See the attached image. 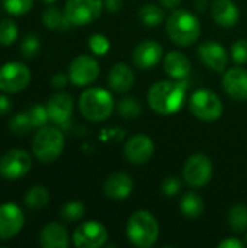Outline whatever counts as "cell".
Returning <instances> with one entry per match:
<instances>
[{"mask_svg": "<svg viewBox=\"0 0 247 248\" xmlns=\"http://www.w3.org/2000/svg\"><path fill=\"white\" fill-rule=\"evenodd\" d=\"M125 232L132 246L138 248H150L157 243L160 228L156 217L151 212L140 209L128 218Z\"/></svg>", "mask_w": 247, "mask_h": 248, "instance_id": "3957f363", "label": "cell"}, {"mask_svg": "<svg viewBox=\"0 0 247 248\" xmlns=\"http://www.w3.org/2000/svg\"><path fill=\"white\" fill-rule=\"evenodd\" d=\"M211 16L217 25L231 28L239 22L240 12L233 0H215L211 4Z\"/></svg>", "mask_w": 247, "mask_h": 248, "instance_id": "603a6c76", "label": "cell"}, {"mask_svg": "<svg viewBox=\"0 0 247 248\" xmlns=\"http://www.w3.org/2000/svg\"><path fill=\"white\" fill-rule=\"evenodd\" d=\"M124 4V0H103V6L109 12H118Z\"/></svg>", "mask_w": 247, "mask_h": 248, "instance_id": "b9f144b4", "label": "cell"}, {"mask_svg": "<svg viewBox=\"0 0 247 248\" xmlns=\"http://www.w3.org/2000/svg\"><path fill=\"white\" fill-rule=\"evenodd\" d=\"M99 73H100V67L96 58L90 55L76 57L68 67L70 81L79 87L90 86L92 83H95L96 78L99 77Z\"/></svg>", "mask_w": 247, "mask_h": 248, "instance_id": "7c38bea8", "label": "cell"}, {"mask_svg": "<svg viewBox=\"0 0 247 248\" xmlns=\"http://www.w3.org/2000/svg\"><path fill=\"white\" fill-rule=\"evenodd\" d=\"M3 9L12 16H22L32 9L33 0H1Z\"/></svg>", "mask_w": 247, "mask_h": 248, "instance_id": "d6a6232c", "label": "cell"}, {"mask_svg": "<svg viewBox=\"0 0 247 248\" xmlns=\"http://www.w3.org/2000/svg\"><path fill=\"white\" fill-rule=\"evenodd\" d=\"M39 246L44 248H67L70 246V235L60 222L47 224L39 232Z\"/></svg>", "mask_w": 247, "mask_h": 248, "instance_id": "ffe728a7", "label": "cell"}, {"mask_svg": "<svg viewBox=\"0 0 247 248\" xmlns=\"http://www.w3.org/2000/svg\"><path fill=\"white\" fill-rule=\"evenodd\" d=\"M109 41L102 33H95L89 38V48L95 55H105L109 51Z\"/></svg>", "mask_w": 247, "mask_h": 248, "instance_id": "d590c367", "label": "cell"}, {"mask_svg": "<svg viewBox=\"0 0 247 248\" xmlns=\"http://www.w3.org/2000/svg\"><path fill=\"white\" fill-rule=\"evenodd\" d=\"M160 189H162V193L163 195H166V196H175V195H178L181 192L182 183H181V180L178 177L170 176V177H167V179H165L162 182Z\"/></svg>", "mask_w": 247, "mask_h": 248, "instance_id": "74e56055", "label": "cell"}, {"mask_svg": "<svg viewBox=\"0 0 247 248\" xmlns=\"http://www.w3.org/2000/svg\"><path fill=\"white\" fill-rule=\"evenodd\" d=\"M134 189V182L132 177L127 173L118 171V173H112L103 185V193L115 201H121L128 198L132 193Z\"/></svg>", "mask_w": 247, "mask_h": 248, "instance_id": "d6986e66", "label": "cell"}, {"mask_svg": "<svg viewBox=\"0 0 247 248\" xmlns=\"http://www.w3.org/2000/svg\"><path fill=\"white\" fill-rule=\"evenodd\" d=\"M191 113L204 122H214L220 119L224 110V105L217 93L208 89H199L189 97Z\"/></svg>", "mask_w": 247, "mask_h": 248, "instance_id": "8992f818", "label": "cell"}, {"mask_svg": "<svg viewBox=\"0 0 247 248\" xmlns=\"http://www.w3.org/2000/svg\"><path fill=\"white\" fill-rule=\"evenodd\" d=\"M153 154L154 142L150 137L144 134H137L131 137L124 147L125 160L131 164H144L153 157Z\"/></svg>", "mask_w": 247, "mask_h": 248, "instance_id": "5bb4252c", "label": "cell"}, {"mask_svg": "<svg viewBox=\"0 0 247 248\" xmlns=\"http://www.w3.org/2000/svg\"><path fill=\"white\" fill-rule=\"evenodd\" d=\"M103 7V0H67L64 13L73 26H83L95 22Z\"/></svg>", "mask_w": 247, "mask_h": 248, "instance_id": "52a82bcc", "label": "cell"}, {"mask_svg": "<svg viewBox=\"0 0 247 248\" xmlns=\"http://www.w3.org/2000/svg\"><path fill=\"white\" fill-rule=\"evenodd\" d=\"M140 20L147 25V26H157L165 20V12L160 6L153 4V3H147L144 4L140 12H138Z\"/></svg>", "mask_w": 247, "mask_h": 248, "instance_id": "4316f807", "label": "cell"}, {"mask_svg": "<svg viewBox=\"0 0 247 248\" xmlns=\"http://www.w3.org/2000/svg\"><path fill=\"white\" fill-rule=\"evenodd\" d=\"M245 244L247 246V231H246V235H245Z\"/></svg>", "mask_w": 247, "mask_h": 248, "instance_id": "f6af8a7d", "label": "cell"}, {"mask_svg": "<svg viewBox=\"0 0 247 248\" xmlns=\"http://www.w3.org/2000/svg\"><path fill=\"white\" fill-rule=\"evenodd\" d=\"M73 97L66 92H60L51 96L47 103L49 121L57 126H67L73 115Z\"/></svg>", "mask_w": 247, "mask_h": 248, "instance_id": "2e32d148", "label": "cell"}, {"mask_svg": "<svg viewBox=\"0 0 247 248\" xmlns=\"http://www.w3.org/2000/svg\"><path fill=\"white\" fill-rule=\"evenodd\" d=\"M86 214V206L80 201H70L60 209L61 219L67 222H77Z\"/></svg>", "mask_w": 247, "mask_h": 248, "instance_id": "f1b7e54d", "label": "cell"}, {"mask_svg": "<svg viewBox=\"0 0 247 248\" xmlns=\"http://www.w3.org/2000/svg\"><path fill=\"white\" fill-rule=\"evenodd\" d=\"M64 150V134L57 126H42L32 141V153L41 163L55 161Z\"/></svg>", "mask_w": 247, "mask_h": 248, "instance_id": "5b68a950", "label": "cell"}, {"mask_svg": "<svg viewBox=\"0 0 247 248\" xmlns=\"http://www.w3.org/2000/svg\"><path fill=\"white\" fill-rule=\"evenodd\" d=\"M12 110V102L7 96L0 94V116L7 115Z\"/></svg>", "mask_w": 247, "mask_h": 248, "instance_id": "60d3db41", "label": "cell"}, {"mask_svg": "<svg viewBox=\"0 0 247 248\" xmlns=\"http://www.w3.org/2000/svg\"><path fill=\"white\" fill-rule=\"evenodd\" d=\"M42 1H45V3L49 4V3H54V1H57V0H42Z\"/></svg>", "mask_w": 247, "mask_h": 248, "instance_id": "ee69618b", "label": "cell"}, {"mask_svg": "<svg viewBox=\"0 0 247 248\" xmlns=\"http://www.w3.org/2000/svg\"><path fill=\"white\" fill-rule=\"evenodd\" d=\"M163 58V48L153 39L141 41L132 51V61L138 68L147 70L157 65Z\"/></svg>", "mask_w": 247, "mask_h": 248, "instance_id": "e0dca14e", "label": "cell"}, {"mask_svg": "<svg viewBox=\"0 0 247 248\" xmlns=\"http://www.w3.org/2000/svg\"><path fill=\"white\" fill-rule=\"evenodd\" d=\"M159 1L166 9H176L182 3V0H159Z\"/></svg>", "mask_w": 247, "mask_h": 248, "instance_id": "7bdbcfd3", "label": "cell"}, {"mask_svg": "<svg viewBox=\"0 0 247 248\" xmlns=\"http://www.w3.org/2000/svg\"><path fill=\"white\" fill-rule=\"evenodd\" d=\"M223 87L226 93L239 102L247 100V70L243 67H233L223 76Z\"/></svg>", "mask_w": 247, "mask_h": 248, "instance_id": "ac0fdd59", "label": "cell"}, {"mask_svg": "<svg viewBox=\"0 0 247 248\" xmlns=\"http://www.w3.org/2000/svg\"><path fill=\"white\" fill-rule=\"evenodd\" d=\"M32 167L31 154L20 148L9 150L0 158V174L6 180H17L28 174Z\"/></svg>", "mask_w": 247, "mask_h": 248, "instance_id": "30bf717a", "label": "cell"}, {"mask_svg": "<svg viewBox=\"0 0 247 248\" xmlns=\"http://www.w3.org/2000/svg\"><path fill=\"white\" fill-rule=\"evenodd\" d=\"M163 68L170 78L175 80H185L191 74V61L189 58L181 51H170L165 55Z\"/></svg>", "mask_w": 247, "mask_h": 248, "instance_id": "7402d4cb", "label": "cell"}, {"mask_svg": "<svg viewBox=\"0 0 247 248\" xmlns=\"http://www.w3.org/2000/svg\"><path fill=\"white\" fill-rule=\"evenodd\" d=\"M42 22L51 31H64V29H68L70 26H73L70 23V20L67 19L66 13L61 12L55 6H49V7H47L44 10V13H42Z\"/></svg>", "mask_w": 247, "mask_h": 248, "instance_id": "d4e9b609", "label": "cell"}, {"mask_svg": "<svg viewBox=\"0 0 247 248\" xmlns=\"http://www.w3.org/2000/svg\"><path fill=\"white\" fill-rule=\"evenodd\" d=\"M182 174H183V180L191 187H202L213 177V163L202 153L192 154L186 160Z\"/></svg>", "mask_w": 247, "mask_h": 248, "instance_id": "9c48e42d", "label": "cell"}, {"mask_svg": "<svg viewBox=\"0 0 247 248\" xmlns=\"http://www.w3.org/2000/svg\"><path fill=\"white\" fill-rule=\"evenodd\" d=\"M17 26L12 19L0 20V45L9 46L17 39Z\"/></svg>", "mask_w": 247, "mask_h": 248, "instance_id": "4dcf8cb0", "label": "cell"}, {"mask_svg": "<svg viewBox=\"0 0 247 248\" xmlns=\"http://www.w3.org/2000/svg\"><path fill=\"white\" fill-rule=\"evenodd\" d=\"M108 241V230L98 221L80 224L73 232V244L77 248L103 247Z\"/></svg>", "mask_w": 247, "mask_h": 248, "instance_id": "8fae6325", "label": "cell"}, {"mask_svg": "<svg viewBox=\"0 0 247 248\" xmlns=\"http://www.w3.org/2000/svg\"><path fill=\"white\" fill-rule=\"evenodd\" d=\"M135 81V74L130 65L125 62H116L108 73V84L116 93H127L132 89Z\"/></svg>", "mask_w": 247, "mask_h": 248, "instance_id": "44dd1931", "label": "cell"}, {"mask_svg": "<svg viewBox=\"0 0 247 248\" xmlns=\"http://www.w3.org/2000/svg\"><path fill=\"white\" fill-rule=\"evenodd\" d=\"M229 225L234 232H246L247 231V206L245 205H234L229 211L227 217Z\"/></svg>", "mask_w": 247, "mask_h": 248, "instance_id": "83f0119b", "label": "cell"}, {"mask_svg": "<svg viewBox=\"0 0 247 248\" xmlns=\"http://www.w3.org/2000/svg\"><path fill=\"white\" fill-rule=\"evenodd\" d=\"M218 247L220 248H243L245 247V241H240V240H237V238H227V240H224V241H221L220 244H218Z\"/></svg>", "mask_w": 247, "mask_h": 248, "instance_id": "ab89813d", "label": "cell"}, {"mask_svg": "<svg viewBox=\"0 0 247 248\" xmlns=\"http://www.w3.org/2000/svg\"><path fill=\"white\" fill-rule=\"evenodd\" d=\"M25 225L22 209L15 203H4L0 206V240H10L16 237Z\"/></svg>", "mask_w": 247, "mask_h": 248, "instance_id": "4fadbf2b", "label": "cell"}, {"mask_svg": "<svg viewBox=\"0 0 247 248\" xmlns=\"http://www.w3.org/2000/svg\"><path fill=\"white\" fill-rule=\"evenodd\" d=\"M166 31L172 42L179 46H189L201 35V22L192 12L176 9L167 16Z\"/></svg>", "mask_w": 247, "mask_h": 248, "instance_id": "7a4b0ae2", "label": "cell"}, {"mask_svg": "<svg viewBox=\"0 0 247 248\" xmlns=\"http://www.w3.org/2000/svg\"><path fill=\"white\" fill-rule=\"evenodd\" d=\"M68 80H70V77H68V76H66L64 73H57V74H54V76H52V78H51V84H52V87H55V89H63V87H66V86H67Z\"/></svg>", "mask_w": 247, "mask_h": 248, "instance_id": "f35d334b", "label": "cell"}, {"mask_svg": "<svg viewBox=\"0 0 247 248\" xmlns=\"http://www.w3.org/2000/svg\"><path fill=\"white\" fill-rule=\"evenodd\" d=\"M188 84L185 80H162L154 83L147 93L148 106L159 115H173L186 102Z\"/></svg>", "mask_w": 247, "mask_h": 248, "instance_id": "6da1fadb", "label": "cell"}, {"mask_svg": "<svg viewBox=\"0 0 247 248\" xmlns=\"http://www.w3.org/2000/svg\"><path fill=\"white\" fill-rule=\"evenodd\" d=\"M181 212L185 218L197 219L204 214V201L195 192H188L181 201Z\"/></svg>", "mask_w": 247, "mask_h": 248, "instance_id": "cb8c5ba5", "label": "cell"}, {"mask_svg": "<svg viewBox=\"0 0 247 248\" xmlns=\"http://www.w3.org/2000/svg\"><path fill=\"white\" fill-rule=\"evenodd\" d=\"M9 128H10L12 134L16 135V137L26 135L32 129V124L29 121L28 113H17V115H15L12 118V121L9 122Z\"/></svg>", "mask_w": 247, "mask_h": 248, "instance_id": "1f68e13d", "label": "cell"}, {"mask_svg": "<svg viewBox=\"0 0 247 248\" xmlns=\"http://www.w3.org/2000/svg\"><path fill=\"white\" fill-rule=\"evenodd\" d=\"M231 58L236 64L243 65L247 62V39L240 38L231 45Z\"/></svg>", "mask_w": 247, "mask_h": 248, "instance_id": "8d00e7d4", "label": "cell"}, {"mask_svg": "<svg viewBox=\"0 0 247 248\" xmlns=\"http://www.w3.org/2000/svg\"><path fill=\"white\" fill-rule=\"evenodd\" d=\"M26 113L29 116V121L32 124V128H42L49 121L47 106H42V105H33V106H31Z\"/></svg>", "mask_w": 247, "mask_h": 248, "instance_id": "836d02e7", "label": "cell"}, {"mask_svg": "<svg viewBox=\"0 0 247 248\" xmlns=\"http://www.w3.org/2000/svg\"><path fill=\"white\" fill-rule=\"evenodd\" d=\"M31 70L17 61L6 62L0 67V90L4 93H19L28 87Z\"/></svg>", "mask_w": 247, "mask_h": 248, "instance_id": "ba28073f", "label": "cell"}, {"mask_svg": "<svg viewBox=\"0 0 247 248\" xmlns=\"http://www.w3.org/2000/svg\"><path fill=\"white\" fill-rule=\"evenodd\" d=\"M141 105L134 97H124L118 103V112L125 119H135L141 113Z\"/></svg>", "mask_w": 247, "mask_h": 248, "instance_id": "f546056e", "label": "cell"}, {"mask_svg": "<svg viewBox=\"0 0 247 248\" xmlns=\"http://www.w3.org/2000/svg\"><path fill=\"white\" fill-rule=\"evenodd\" d=\"M23 202L29 209H42L49 202V192L44 186H33L26 192Z\"/></svg>", "mask_w": 247, "mask_h": 248, "instance_id": "484cf974", "label": "cell"}, {"mask_svg": "<svg viewBox=\"0 0 247 248\" xmlns=\"http://www.w3.org/2000/svg\"><path fill=\"white\" fill-rule=\"evenodd\" d=\"M199 60L213 71L223 73L229 64L227 49L215 41H204L198 46Z\"/></svg>", "mask_w": 247, "mask_h": 248, "instance_id": "9a60e30c", "label": "cell"}, {"mask_svg": "<svg viewBox=\"0 0 247 248\" xmlns=\"http://www.w3.org/2000/svg\"><path fill=\"white\" fill-rule=\"evenodd\" d=\"M39 48H41V41H39L38 35H35V33L26 35V36L23 38V41H22V45H20L22 54H23V57H26V58L35 57V55L38 54Z\"/></svg>", "mask_w": 247, "mask_h": 248, "instance_id": "e575fe53", "label": "cell"}, {"mask_svg": "<svg viewBox=\"0 0 247 248\" xmlns=\"http://www.w3.org/2000/svg\"><path fill=\"white\" fill-rule=\"evenodd\" d=\"M115 108L112 94L100 87H89L79 97V109L84 119L102 122L108 119Z\"/></svg>", "mask_w": 247, "mask_h": 248, "instance_id": "277c9868", "label": "cell"}]
</instances>
